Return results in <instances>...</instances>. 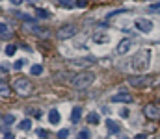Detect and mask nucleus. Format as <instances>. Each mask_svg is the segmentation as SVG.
Listing matches in <instances>:
<instances>
[{"label": "nucleus", "instance_id": "cd10ccee", "mask_svg": "<svg viewBox=\"0 0 160 139\" xmlns=\"http://www.w3.org/2000/svg\"><path fill=\"white\" fill-rule=\"evenodd\" d=\"M4 139H15V135H13L9 130H6V128H4Z\"/></svg>", "mask_w": 160, "mask_h": 139}, {"label": "nucleus", "instance_id": "9b49d317", "mask_svg": "<svg viewBox=\"0 0 160 139\" xmlns=\"http://www.w3.org/2000/svg\"><path fill=\"white\" fill-rule=\"evenodd\" d=\"M71 63H73V65H76V67H88V65H93V63H95V59H93V58H84L82 61L73 59Z\"/></svg>", "mask_w": 160, "mask_h": 139}, {"label": "nucleus", "instance_id": "f03ea898", "mask_svg": "<svg viewBox=\"0 0 160 139\" xmlns=\"http://www.w3.org/2000/svg\"><path fill=\"white\" fill-rule=\"evenodd\" d=\"M93 82H95V74L91 71H82L75 76V78L71 80V85L75 89H88V87H91L93 85Z\"/></svg>", "mask_w": 160, "mask_h": 139}, {"label": "nucleus", "instance_id": "f8f14e48", "mask_svg": "<svg viewBox=\"0 0 160 139\" xmlns=\"http://www.w3.org/2000/svg\"><path fill=\"white\" fill-rule=\"evenodd\" d=\"M106 126H108V130L112 132V134H119V130H121V126L114 119H106Z\"/></svg>", "mask_w": 160, "mask_h": 139}, {"label": "nucleus", "instance_id": "dca6fc26", "mask_svg": "<svg viewBox=\"0 0 160 139\" xmlns=\"http://www.w3.org/2000/svg\"><path fill=\"white\" fill-rule=\"evenodd\" d=\"M0 35H2V39L11 37V32H9V28H8V24H6V22L0 24Z\"/></svg>", "mask_w": 160, "mask_h": 139}, {"label": "nucleus", "instance_id": "a211bd4d", "mask_svg": "<svg viewBox=\"0 0 160 139\" xmlns=\"http://www.w3.org/2000/svg\"><path fill=\"white\" fill-rule=\"evenodd\" d=\"M19 128L24 130V132H28V130L32 128V121H30V119H23V121L19 122Z\"/></svg>", "mask_w": 160, "mask_h": 139}, {"label": "nucleus", "instance_id": "aec40b11", "mask_svg": "<svg viewBox=\"0 0 160 139\" xmlns=\"http://www.w3.org/2000/svg\"><path fill=\"white\" fill-rule=\"evenodd\" d=\"M36 15H37V19H48V17H50V13H48L47 9L37 8V9H36Z\"/></svg>", "mask_w": 160, "mask_h": 139}, {"label": "nucleus", "instance_id": "b1692460", "mask_svg": "<svg viewBox=\"0 0 160 139\" xmlns=\"http://www.w3.org/2000/svg\"><path fill=\"white\" fill-rule=\"evenodd\" d=\"M67 137H69V130H67V128H64V130L58 132V139H67Z\"/></svg>", "mask_w": 160, "mask_h": 139}, {"label": "nucleus", "instance_id": "2f4dec72", "mask_svg": "<svg viewBox=\"0 0 160 139\" xmlns=\"http://www.w3.org/2000/svg\"><path fill=\"white\" fill-rule=\"evenodd\" d=\"M9 2H11L13 6H20V4H23V2H24V0H9Z\"/></svg>", "mask_w": 160, "mask_h": 139}, {"label": "nucleus", "instance_id": "20e7f679", "mask_svg": "<svg viewBox=\"0 0 160 139\" xmlns=\"http://www.w3.org/2000/svg\"><path fill=\"white\" fill-rule=\"evenodd\" d=\"M13 89L19 93V95H28L32 89H34V85H32V82L28 80V78H17L15 82H13Z\"/></svg>", "mask_w": 160, "mask_h": 139}, {"label": "nucleus", "instance_id": "9d476101", "mask_svg": "<svg viewBox=\"0 0 160 139\" xmlns=\"http://www.w3.org/2000/svg\"><path fill=\"white\" fill-rule=\"evenodd\" d=\"M80 119H82V108H80V106H75L73 111H71V122L76 124Z\"/></svg>", "mask_w": 160, "mask_h": 139}, {"label": "nucleus", "instance_id": "f704fd0d", "mask_svg": "<svg viewBox=\"0 0 160 139\" xmlns=\"http://www.w3.org/2000/svg\"><path fill=\"white\" fill-rule=\"evenodd\" d=\"M158 15H160V11H158Z\"/></svg>", "mask_w": 160, "mask_h": 139}, {"label": "nucleus", "instance_id": "c756f323", "mask_svg": "<svg viewBox=\"0 0 160 139\" xmlns=\"http://www.w3.org/2000/svg\"><path fill=\"white\" fill-rule=\"evenodd\" d=\"M127 9H115V11H110L108 13V17H114V15H119V13H125Z\"/></svg>", "mask_w": 160, "mask_h": 139}, {"label": "nucleus", "instance_id": "7ed1b4c3", "mask_svg": "<svg viewBox=\"0 0 160 139\" xmlns=\"http://www.w3.org/2000/svg\"><path fill=\"white\" fill-rule=\"evenodd\" d=\"M127 83L130 87H138V89H143L147 87L149 83H153V78L147 74H138V76H130V78L127 80Z\"/></svg>", "mask_w": 160, "mask_h": 139}, {"label": "nucleus", "instance_id": "a878e982", "mask_svg": "<svg viewBox=\"0 0 160 139\" xmlns=\"http://www.w3.org/2000/svg\"><path fill=\"white\" fill-rule=\"evenodd\" d=\"M78 139H89V132L88 130H80L78 132Z\"/></svg>", "mask_w": 160, "mask_h": 139}, {"label": "nucleus", "instance_id": "ddd939ff", "mask_svg": "<svg viewBox=\"0 0 160 139\" xmlns=\"http://www.w3.org/2000/svg\"><path fill=\"white\" fill-rule=\"evenodd\" d=\"M28 28H32V26H28ZM30 32H32V33H36V35H39V37H47V35H48L47 28H41V26H34Z\"/></svg>", "mask_w": 160, "mask_h": 139}, {"label": "nucleus", "instance_id": "6ab92c4d", "mask_svg": "<svg viewBox=\"0 0 160 139\" xmlns=\"http://www.w3.org/2000/svg\"><path fill=\"white\" fill-rule=\"evenodd\" d=\"M30 74H34V76H39V74H43V65H39V63L32 65V69H30Z\"/></svg>", "mask_w": 160, "mask_h": 139}, {"label": "nucleus", "instance_id": "f257e3e1", "mask_svg": "<svg viewBox=\"0 0 160 139\" xmlns=\"http://www.w3.org/2000/svg\"><path fill=\"white\" fill-rule=\"evenodd\" d=\"M151 65V50L149 48H142V50H138L134 54V58H132V69H134L136 72H143L147 71Z\"/></svg>", "mask_w": 160, "mask_h": 139}, {"label": "nucleus", "instance_id": "4468645a", "mask_svg": "<svg viewBox=\"0 0 160 139\" xmlns=\"http://www.w3.org/2000/svg\"><path fill=\"white\" fill-rule=\"evenodd\" d=\"M48 121H50V124H58V122H60L58 109H50V111H48Z\"/></svg>", "mask_w": 160, "mask_h": 139}, {"label": "nucleus", "instance_id": "c85d7f7f", "mask_svg": "<svg viewBox=\"0 0 160 139\" xmlns=\"http://www.w3.org/2000/svg\"><path fill=\"white\" fill-rule=\"evenodd\" d=\"M37 135H39L41 139H47V137H48V134H47V130H37Z\"/></svg>", "mask_w": 160, "mask_h": 139}, {"label": "nucleus", "instance_id": "412c9836", "mask_svg": "<svg viewBox=\"0 0 160 139\" xmlns=\"http://www.w3.org/2000/svg\"><path fill=\"white\" fill-rule=\"evenodd\" d=\"M76 2H73V0H58V6L60 8H73Z\"/></svg>", "mask_w": 160, "mask_h": 139}, {"label": "nucleus", "instance_id": "f3484780", "mask_svg": "<svg viewBox=\"0 0 160 139\" xmlns=\"http://www.w3.org/2000/svg\"><path fill=\"white\" fill-rule=\"evenodd\" d=\"M13 122H15V117H13L11 113H8V115L2 117V124H4V126H11Z\"/></svg>", "mask_w": 160, "mask_h": 139}, {"label": "nucleus", "instance_id": "423d86ee", "mask_svg": "<svg viewBox=\"0 0 160 139\" xmlns=\"http://www.w3.org/2000/svg\"><path fill=\"white\" fill-rule=\"evenodd\" d=\"M134 26H136V30H140L142 33H151L153 32V22L149 19H138L134 22Z\"/></svg>", "mask_w": 160, "mask_h": 139}, {"label": "nucleus", "instance_id": "5701e85b", "mask_svg": "<svg viewBox=\"0 0 160 139\" xmlns=\"http://www.w3.org/2000/svg\"><path fill=\"white\" fill-rule=\"evenodd\" d=\"M95 43H106L108 41V35H104V33H99V35H95Z\"/></svg>", "mask_w": 160, "mask_h": 139}, {"label": "nucleus", "instance_id": "393cba45", "mask_svg": "<svg viewBox=\"0 0 160 139\" xmlns=\"http://www.w3.org/2000/svg\"><path fill=\"white\" fill-rule=\"evenodd\" d=\"M24 65H26V59H17V61H15V65H13V67H15L17 71H20V69H23Z\"/></svg>", "mask_w": 160, "mask_h": 139}, {"label": "nucleus", "instance_id": "39448f33", "mask_svg": "<svg viewBox=\"0 0 160 139\" xmlns=\"http://www.w3.org/2000/svg\"><path fill=\"white\" fill-rule=\"evenodd\" d=\"M76 33H78V28H76L75 24H65V26H61L56 32V37L61 39V41H65V39H71L73 35H76Z\"/></svg>", "mask_w": 160, "mask_h": 139}, {"label": "nucleus", "instance_id": "72a5a7b5", "mask_svg": "<svg viewBox=\"0 0 160 139\" xmlns=\"http://www.w3.org/2000/svg\"><path fill=\"white\" fill-rule=\"evenodd\" d=\"M136 139H147V137H145V135L142 134V135H136Z\"/></svg>", "mask_w": 160, "mask_h": 139}, {"label": "nucleus", "instance_id": "2eb2a0df", "mask_svg": "<svg viewBox=\"0 0 160 139\" xmlns=\"http://www.w3.org/2000/svg\"><path fill=\"white\" fill-rule=\"evenodd\" d=\"M86 121H88L89 124H99V122H101V117H99V113H95V111H91V113H88Z\"/></svg>", "mask_w": 160, "mask_h": 139}, {"label": "nucleus", "instance_id": "7c9ffc66", "mask_svg": "<svg viewBox=\"0 0 160 139\" xmlns=\"http://www.w3.org/2000/svg\"><path fill=\"white\" fill-rule=\"evenodd\" d=\"M0 89H2V95H8V93H9V87L6 85L4 82H2V85H0Z\"/></svg>", "mask_w": 160, "mask_h": 139}, {"label": "nucleus", "instance_id": "4be33fe9", "mask_svg": "<svg viewBox=\"0 0 160 139\" xmlns=\"http://www.w3.org/2000/svg\"><path fill=\"white\" fill-rule=\"evenodd\" d=\"M4 52H6V56H13V54L17 52V46H15V45H8Z\"/></svg>", "mask_w": 160, "mask_h": 139}, {"label": "nucleus", "instance_id": "473e14b6", "mask_svg": "<svg viewBox=\"0 0 160 139\" xmlns=\"http://www.w3.org/2000/svg\"><path fill=\"white\" fill-rule=\"evenodd\" d=\"M121 117H129V109L123 108V109H121Z\"/></svg>", "mask_w": 160, "mask_h": 139}, {"label": "nucleus", "instance_id": "0eeeda50", "mask_svg": "<svg viewBox=\"0 0 160 139\" xmlns=\"http://www.w3.org/2000/svg\"><path fill=\"white\" fill-rule=\"evenodd\" d=\"M143 113L147 119H158L160 117V109L155 106V104H147V106L143 108Z\"/></svg>", "mask_w": 160, "mask_h": 139}, {"label": "nucleus", "instance_id": "1a4fd4ad", "mask_svg": "<svg viewBox=\"0 0 160 139\" xmlns=\"http://www.w3.org/2000/svg\"><path fill=\"white\" fill-rule=\"evenodd\" d=\"M130 46H132V43H130V39H123L119 45H117V54H127L129 50H130Z\"/></svg>", "mask_w": 160, "mask_h": 139}, {"label": "nucleus", "instance_id": "bb28decb", "mask_svg": "<svg viewBox=\"0 0 160 139\" xmlns=\"http://www.w3.org/2000/svg\"><path fill=\"white\" fill-rule=\"evenodd\" d=\"M76 8H86V6H88V0H76Z\"/></svg>", "mask_w": 160, "mask_h": 139}, {"label": "nucleus", "instance_id": "6e6552de", "mask_svg": "<svg viewBox=\"0 0 160 139\" xmlns=\"http://www.w3.org/2000/svg\"><path fill=\"white\" fill-rule=\"evenodd\" d=\"M112 102H114V104H117V102H125V104H129V102H132V96H130L129 93H117V95L112 96Z\"/></svg>", "mask_w": 160, "mask_h": 139}]
</instances>
